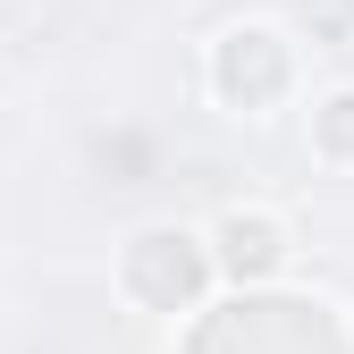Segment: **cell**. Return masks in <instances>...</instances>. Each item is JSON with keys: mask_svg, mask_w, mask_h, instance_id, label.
<instances>
[{"mask_svg": "<svg viewBox=\"0 0 354 354\" xmlns=\"http://www.w3.org/2000/svg\"><path fill=\"white\" fill-rule=\"evenodd\" d=\"M219 236H228V261H236V270H270V261H279V228H270V219H228Z\"/></svg>", "mask_w": 354, "mask_h": 354, "instance_id": "6da1fadb", "label": "cell"}]
</instances>
